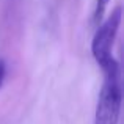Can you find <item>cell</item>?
I'll return each mask as SVG.
<instances>
[{
	"label": "cell",
	"mask_w": 124,
	"mask_h": 124,
	"mask_svg": "<svg viewBox=\"0 0 124 124\" xmlns=\"http://www.w3.org/2000/svg\"><path fill=\"white\" fill-rule=\"evenodd\" d=\"M121 17H123V9L121 6H116L107 19L101 25H97V30L91 41V54L96 63L102 69L104 66L113 60V44L118 36L119 25H121Z\"/></svg>",
	"instance_id": "7a4b0ae2"
},
{
	"label": "cell",
	"mask_w": 124,
	"mask_h": 124,
	"mask_svg": "<svg viewBox=\"0 0 124 124\" xmlns=\"http://www.w3.org/2000/svg\"><path fill=\"white\" fill-rule=\"evenodd\" d=\"M104 82L94 112V124H118L121 113V71L118 61L113 58L102 68Z\"/></svg>",
	"instance_id": "6da1fadb"
},
{
	"label": "cell",
	"mask_w": 124,
	"mask_h": 124,
	"mask_svg": "<svg viewBox=\"0 0 124 124\" xmlns=\"http://www.w3.org/2000/svg\"><path fill=\"white\" fill-rule=\"evenodd\" d=\"M5 76H6V64H5V61L0 58V88H2L3 82H5Z\"/></svg>",
	"instance_id": "277c9868"
},
{
	"label": "cell",
	"mask_w": 124,
	"mask_h": 124,
	"mask_svg": "<svg viewBox=\"0 0 124 124\" xmlns=\"http://www.w3.org/2000/svg\"><path fill=\"white\" fill-rule=\"evenodd\" d=\"M110 0H97L96 2V8H94V22L99 25V21L104 17L107 11V6H108Z\"/></svg>",
	"instance_id": "3957f363"
}]
</instances>
